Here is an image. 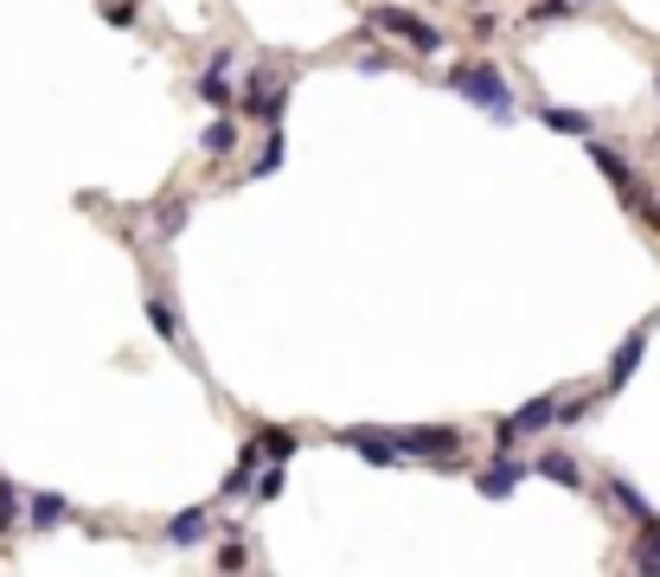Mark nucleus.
<instances>
[{"mask_svg": "<svg viewBox=\"0 0 660 577\" xmlns=\"http://www.w3.org/2000/svg\"><path fill=\"white\" fill-rule=\"evenodd\" d=\"M449 90L469 97V103H481L487 115H501V122L514 115V90H507V77L494 71V65H455V71H449Z\"/></svg>", "mask_w": 660, "mask_h": 577, "instance_id": "obj_1", "label": "nucleus"}, {"mask_svg": "<svg viewBox=\"0 0 660 577\" xmlns=\"http://www.w3.org/2000/svg\"><path fill=\"white\" fill-rule=\"evenodd\" d=\"M378 26V33L404 38V45H417V52H442V26H430L424 13H410V7H366V33Z\"/></svg>", "mask_w": 660, "mask_h": 577, "instance_id": "obj_2", "label": "nucleus"}, {"mask_svg": "<svg viewBox=\"0 0 660 577\" xmlns=\"http://www.w3.org/2000/svg\"><path fill=\"white\" fill-rule=\"evenodd\" d=\"M392 436H398L404 462H455V450H462V430H449V423H410Z\"/></svg>", "mask_w": 660, "mask_h": 577, "instance_id": "obj_3", "label": "nucleus"}, {"mask_svg": "<svg viewBox=\"0 0 660 577\" xmlns=\"http://www.w3.org/2000/svg\"><path fill=\"white\" fill-rule=\"evenodd\" d=\"M289 84H295V77H289V71H276V65H270V71H251V84H244V110L263 115V129H270V122H283Z\"/></svg>", "mask_w": 660, "mask_h": 577, "instance_id": "obj_4", "label": "nucleus"}, {"mask_svg": "<svg viewBox=\"0 0 660 577\" xmlns=\"http://www.w3.org/2000/svg\"><path fill=\"white\" fill-rule=\"evenodd\" d=\"M546 423H558V398H551V391H539L532 404H519L514 418H501V430H494V450H514L519 436H532V430H546Z\"/></svg>", "mask_w": 660, "mask_h": 577, "instance_id": "obj_5", "label": "nucleus"}, {"mask_svg": "<svg viewBox=\"0 0 660 577\" xmlns=\"http://www.w3.org/2000/svg\"><path fill=\"white\" fill-rule=\"evenodd\" d=\"M340 443H346L353 456L378 462V468H392V462H404V456H398V436H392V430H366V423H360V430H340Z\"/></svg>", "mask_w": 660, "mask_h": 577, "instance_id": "obj_6", "label": "nucleus"}, {"mask_svg": "<svg viewBox=\"0 0 660 577\" xmlns=\"http://www.w3.org/2000/svg\"><path fill=\"white\" fill-rule=\"evenodd\" d=\"M526 475H532V468H526V462H519L514 450H501V456L481 468V495H487V500H507V495L519 488V481H526Z\"/></svg>", "mask_w": 660, "mask_h": 577, "instance_id": "obj_7", "label": "nucleus"}, {"mask_svg": "<svg viewBox=\"0 0 660 577\" xmlns=\"http://www.w3.org/2000/svg\"><path fill=\"white\" fill-rule=\"evenodd\" d=\"M641 353H648V328H635V334L616 346V359H609V385H603V391H623V385L635 379V366H641Z\"/></svg>", "mask_w": 660, "mask_h": 577, "instance_id": "obj_8", "label": "nucleus"}, {"mask_svg": "<svg viewBox=\"0 0 660 577\" xmlns=\"http://www.w3.org/2000/svg\"><path fill=\"white\" fill-rule=\"evenodd\" d=\"M147 321H154V334L174 346V353H186L193 359V341H186V328H180V314H174V302H161V296H147Z\"/></svg>", "mask_w": 660, "mask_h": 577, "instance_id": "obj_9", "label": "nucleus"}, {"mask_svg": "<svg viewBox=\"0 0 660 577\" xmlns=\"http://www.w3.org/2000/svg\"><path fill=\"white\" fill-rule=\"evenodd\" d=\"M206 526H212V507H186V513L167 520V545H199Z\"/></svg>", "mask_w": 660, "mask_h": 577, "instance_id": "obj_10", "label": "nucleus"}, {"mask_svg": "<svg viewBox=\"0 0 660 577\" xmlns=\"http://www.w3.org/2000/svg\"><path fill=\"white\" fill-rule=\"evenodd\" d=\"M539 122H546L551 135H590L596 122H590V110H558V103H546L539 110Z\"/></svg>", "mask_w": 660, "mask_h": 577, "instance_id": "obj_11", "label": "nucleus"}, {"mask_svg": "<svg viewBox=\"0 0 660 577\" xmlns=\"http://www.w3.org/2000/svg\"><path fill=\"white\" fill-rule=\"evenodd\" d=\"M199 148L212 154V160H224V154L238 148V115H212V129L199 135Z\"/></svg>", "mask_w": 660, "mask_h": 577, "instance_id": "obj_12", "label": "nucleus"}, {"mask_svg": "<svg viewBox=\"0 0 660 577\" xmlns=\"http://www.w3.org/2000/svg\"><path fill=\"white\" fill-rule=\"evenodd\" d=\"M539 475L546 481H558V488H584V468L564 456V450H551V456H539Z\"/></svg>", "mask_w": 660, "mask_h": 577, "instance_id": "obj_13", "label": "nucleus"}, {"mask_svg": "<svg viewBox=\"0 0 660 577\" xmlns=\"http://www.w3.org/2000/svg\"><path fill=\"white\" fill-rule=\"evenodd\" d=\"M58 520H72V500L65 495H33V526L38 533H52Z\"/></svg>", "mask_w": 660, "mask_h": 577, "instance_id": "obj_14", "label": "nucleus"}, {"mask_svg": "<svg viewBox=\"0 0 660 577\" xmlns=\"http://www.w3.org/2000/svg\"><path fill=\"white\" fill-rule=\"evenodd\" d=\"M257 443H263V456H270V462H289L295 456V430H283V423H263Z\"/></svg>", "mask_w": 660, "mask_h": 577, "instance_id": "obj_15", "label": "nucleus"}, {"mask_svg": "<svg viewBox=\"0 0 660 577\" xmlns=\"http://www.w3.org/2000/svg\"><path fill=\"white\" fill-rule=\"evenodd\" d=\"M635 565H641V572H660V520H641V539H635Z\"/></svg>", "mask_w": 660, "mask_h": 577, "instance_id": "obj_16", "label": "nucleus"}, {"mask_svg": "<svg viewBox=\"0 0 660 577\" xmlns=\"http://www.w3.org/2000/svg\"><path fill=\"white\" fill-rule=\"evenodd\" d=\"M609 495H616V507H628L635 520H654V507L641 500V488H635V481H623V475H616V481H609Z\"/></svg>", "mask_w": 660, "mask_h": 577, "instance_id": "obj_17", "label": "nucleus"}, {"mask_svg": "<svg viewBox=\"0 0 660 577\" xmlns=\"http://www.w3.org/2000/svg\"><path fill=\"white\" fill-rule=\"evenodd\" d=\"M199 97H206V103H219V110L231 103V84H224V58H212V71L199 77Z\"/></svg>", "mask_w": 660, "mask_h": 577, "instance_id": "obj_18", "label": "nucleus"}, {"mask_svg": "<svg viewBox=\"0 0 660 577\" xmlns=\"http://www.w3.org/2000/svg\"><path fill=\"white\" fill-rule=\"evenodd\" d=\"M13 526H20V488H13V481H0V539L13 533Z\"/></svg>", "mask_w": 660, "mask_h": 577, "instance_id": "obj_19", "label": "nucleus"}, {"mask_svg": "<svg viewBox=\"0 0 660 577\" xmlns=\"http://www.w3.org/2000/svg\"><path fill=\"white\" fill-rule=\"evenodd\" d=\"M251 495H257V500H276V495H283V462H270V468H263L257 481H251Z\"/></svg>", "mask_w": 660, "mask_h": 577, "instance_id": "obj_20", "label": "nucleus"}, {"mask_svg": "<svg viewBox=\"0 0 660 577\" xmlns=\"http://www.w3.org/2000/svg\"><path fill=\"white\" fill-rule=\"evenodd\" d=\"M244 565H251V545H238V539L219 545V572H244Z\"/></svg>", "mask_w": 660, "mask_h": 577, "instance_id": "obj_21", "label": "nucleus"}, {"mask_svg": "<svg viewBox=\"0 0 660 577\" xmlns=\"http://www.w3.org/2000/svg\"><path fill=\"white\" fill-rule=\"evenodd\" d=\"M551 20H571V0H539L532 7V26H551Z\"/></svg>", "mask_w": 660, "mask_h": 577, "instance_id": "obj_22", "label": "nucleus"}, {"mask_svg": "<svg viewBox=\"0 0 660 577\" xmlns=\"http://www.w3.org/2000/svg\"><path fill=\"white\" fill-rule=\"evenodd\" d=\"M180 225H186V199H174V206L161 212V237H180Z\"/></svg>", "mask_w": 660, "mask_h": 577, "instance_id": "obj_23", "label": "nucleus"}, {"mask_svg": "<svg viewBox=\"0 0 660 577\" xmlns=\"http://www.w3.org/2000/svg\"><path fill=\"white\" fill-rule=\"evenodd\" d=\"M103 13H110L116 26H129L135 20V0H103Z\"/></svg>", "mask_w": 660, "mask_h": 577, "instance_id": "obj_24", "label": "nucleus"}, {"mask_svg": "<svg viewBox=\"0 0 660 577\" xmlns=\"http://www.w3.org/2000/svg\"><path fill=\"white\" fill-rule=\"evenodd\" d=\"M360 71H372V77H385V71H392V58H385V52H366V58H360Z\"/></svg>", "mask_w": 660, "mask_h": 577, "instance_id": "obj_25", "label": "nucleus"}]
</instances>
